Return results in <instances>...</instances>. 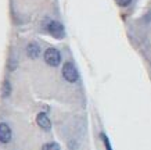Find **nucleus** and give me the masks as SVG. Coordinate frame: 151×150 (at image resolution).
Segmentation results:
<instances>
[{
  "mask_svg": "<svg viewBox=\"0 0 151 150\" xmlns=\"http://www.w3.org/2000/svg\"><path fill=\"white\" fill-rule=\"evenodd\" d=\"M101 138H103V141H104L105 149H107V150H112V149H111V145H110V141H108V138L105 136L104 133H103V135H101Z\"/></svg>",
  "mask_w": 151,
  "mask_h": 150,
  "instance_id": "nucleus-9",
  "label": "nucleus"
},
{
  "mask_svg": "<svg viewBox=\"0 0 151 150\" xmlns=\"http://www.w3.org/2000/svg\"><path fill=\"white\" fill-rule=\"evenodd\" d=\"M42 150H60V146L53 142V143H47V145H45Z\"/></svg>",
  "mask_w": 151,
  "mask_h": 150,
  "instance_id": "nucleus-7",
  "label": "nucleus"
},
{
  "mask_svg": "<svg viewBox=\"0 0 151 150\" xmlns=\"http://www.w3.org/2000/svg\"><path fill=\"white\" fill-rule=\"evenodd\" d=\"M115 1H116L119 6H122V7H126V6L130 4V1H132V0H115Z\"/></svg>",
  "mask_w": 151,
  "mask_h": 150,
  "instance_id": "nucleus-10",
  "label": "nucleus"
},
{
  "mask_svg": "<svg viewBox=\"0 0 151 150\" xmlns=\"http://www.w3.org/2000/svg\"><path fill=\"white\" fill-rule=\"evenodd\" d=\"M10 95V83L9 82H4V86H3V96H9Z\"/></svg>",
  "mask_w": 151,
  "mask_h": 150,
  "instance_id": "nucleus-8",
  "label": "nucleus"
},
{
  "mask_svg": "<svg viewBox=\"0 0 151 150\" xmlns=\"http://www.w3.org/2000/svg\"><path fill=\"white\" fill-rule=\"evenodd\" d=\"M27 53L31 59H36L37 56L40 54V49H39V46H37L36 43H31V45H28V47H27Z\"/></svg>",
  "mask_w": 151,
  "mask_h": 150,
  "instance_id": "nucleus-6",
  "label": "nucleus"
},
{
  "mask_svg": "<svg viewBox=\"0 0 151 150\" xmlns=\"http://www.w3.org/2000/svg\"><path fill=\"white\" fill-rule=\"evenodd\" d=\"M36 122H37V125H39L42 129H45V131H50L51 122H50V118L47 117V114H45V113L37 114Z\"/></svg>",
  "mask_w": 151,
  "mask_h": 150,
  "instance_id": "nucleus-5",
  "label": "nucleus"
},
{
  "mask_svg": "<svg viewBox=\"0 0 151 150\" xmlns=\"http://www.w3.org/2000/svg\"><path fill=\"white\" fill-rule=\"evenodd\" d=\"M45 61H46L49 65L51 67H57L61 61V56H60V51L54 47H50L45 51Z\"/></svg>",
  "mask_w": 151,
  "mask_h": 150,
  "instance_id": "nucleus-1",
  "label": "nucleus"
},
{
  "mask_svg": "<svg viewBox=\"0 0 151 150\" xmlns=\"http://www.w3.org/2000/svg\"><path fill=\"white\" fill-rule=\"evenodd\" d=\"M63 77L68 82H76L78 81V71L72 63H65L63 67Z\"/></svg>",
  "mask_w": 151,
  "mask_h": 150,
  "instance_id": "nucleus-2",
  "label": "nucleus"
},
{
  "mask_svg": "<svg viewBox=\"0 0 151 150\" xmlns=\"http://www.w3.org/2000/svg\"><path fill=\"white\" fill-rule=\"evenodd\" d=\"M47 29H49V32H50L54 38H57V39L64 38V33H65V32H64V27H63L60 22H57V21H51V22L49 24Z\"/></svg>",
  "mask_w": 151,
  "mask_h": 150,
  "instance_id": "nucleus-3",
  "label": "nucleus"
},
{
  "mask_svg": "<svg viewBox=\"0 0 151 150\" xmlns=\"http://www.w3.org/2000/svg\"><path fill=\"white\" fill-rule=\"evenodd\" d=\"M11 139V129L7 124H0V142L1 143H9Z\"/></svg>",
  "mask_w": 151,
  "mask_h": 150,
  "instance_id": "nucleus-4",
  "label": "nucleus"
}]
</instances>
